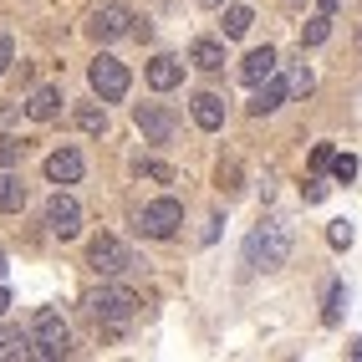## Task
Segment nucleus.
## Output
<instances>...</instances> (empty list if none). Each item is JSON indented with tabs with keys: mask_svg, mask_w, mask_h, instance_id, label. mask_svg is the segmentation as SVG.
I'll list each match as a JSON object with an SVG mask.
<instances>
[{
	"mask_svg": "<svg viewBox=\"0 0 362 362\" xmlns=\"http://www.w3.org/2000/svg\"><path fill=\"white\" fill-rule=\"evenodd\" d=\"M291 250H296V235H291V225H286L281 214L260 220L245 235V265L250 271H281V265L291 260Z\"/></svg>",
	"mask_w": 362,
	"mask_h": 362,
	"instance_id": "nucleus-1",
	"label": "nucleus"
},
{
	"mask_svg": "<svg viewBox=\"0 0 362 362\" xmlns=\"http://www.w3.org/2000/svg\"><path fill=\"white\" fill-rule=\"evenodd\" d=\"M66 347H71V327L62 322V311L41 306V311H36V322H31V357L57 362V357H66Z\"/></svg>",
	"mask_w": 362,
	"mask_h": 362,
	"instance_id": "nucleus-2",
	"label": "nucleus"
},
{
	"mask_svg": "<svg viewBox=\"0 0 362 362\" xmlns=\"http://www.w3.org/2000/svg\"><path fill=\"white\" fill-rule=\"evenodd\" d=\"M179 225H184V204H179L174 194L143 204V214H138V235H148V240H174Z\"/></svg>",
	"mask_w": 362,
	"mask_h": 362,
	"instance_id": "nucleus-3",
	"label": "nucleus"
},
{
	"mask_svg": "<svg viewBox=\"0 0 362 362\" xmlns=\"http://www.w3.org/2000/svg\"><path fill=\"white\" fill-rule=\"evenodd\" d=\"M87 82H92V92H98L103 103H123V98H128V87H133L128 66L117 62V57H98V62L87 66Z\"/></svg>",
	"mask_w": 362,
	"mask_h": 362,
	"instance_id": "nucleus-4",
	"label": "nucleus"
},
{
	"mask_svg": "<svg viewBox=\"0 0 362 362\" xmlns=\"http://www.w3.org/2000/svg\"><path fill=\"white\" fill-rule=\"evenodd\" d=\"M87 306H92V317H98V322L123 327V322H133L138 296L128 291V286H103V291H92V296H87Z\"/></svg>",
	"mask_w": 362,
	"mask_h": 362,
	"instance_id": "nucleus-5",
	"label": "nucleus"
},
{
	"mask_svg": "<svg viewBox=\"0 0 362 362\" xmlns=\"http://www.w3.org/2000/svg\"><path fill=\"white\" fill-rule=\"evenodd\" d=\"M87 265H92V271H98L103 281H117V276H123V271H133V255H128V245H123V240H112V235H98V240H92V250H87Z\"/></svg>",
	"mask_w": 362,
	"mask_h": 362,
	"instance_id": "nucleus-6",
	"label": "nucleus"
},
{
	"mask_svg": "<svg viewBox=\"0 0 362 362\" xmlns=\"http://www.w3.org/2000/svg\"><path fill=\"white\" fill-rule=\"evenodd\" d=\"M46 230H52L57 240H77V235H82V204L57 189L52 204H46Z\"/></svg>",
	"mask_w": 362,
	"mask_h": 362,
	"instance_id": "nucleus-7",
	"label": "nucleus"
},
{
	"mask_svg": "<svg viewBox=\"0 0 362 362\" xmlns=\"http://www.w3.org/2000/svg\"><path fill=\"white\" fill-rule=\"evenodd\" d=\"M133 31V11L128 6H103L98 16L87 21V36L92 41H117V36H128Z\"/></svg>",
	"mask_w": 362,
	"mask_h": 362,
	"instance_id": "nucleus-8",
	"label": "nucleus"
},
{
	"mask_svg": "<svg viewBox=\"0 0 362 362\" xmlns=\"http://www.w3.org/2000/svg\"><path fill=\"white\" fill-rule=\"evenodd\" d=\"M133 123H138V133L148 143H168V138H174V117H168L163 107H153V103L133 107Z\"/></svg>",
	"mask_w": 362,
	"mask_h": 362,
	"instance_id": "nucleus-9",
	"label": "nucleus"
},
{
	"mask_svg": "<svg viewBox=\"0 0 362 362\" xmlns=\"http://www.w3.org/2000/svg\"><path fill=\"white\" fill-rule=\"evenodd\" d=\"M189 112H194V123H199L204 133H220V128H225V98H220V92H194Z\"/></svg>",
	"mask_w": 362,
	"mask_h": 362,
	"instance_id": "nucleus-10",
	"label": "nucleus"
},
{
	"mask_svg": "<svg viewBox=\"0 0 362 362\" xmlns=\"http://www.w3.org/2000/svg\"><path fill=\"white\" fill-rule=\"evenodd\" d=\"M276 66H281L276 46H255V52H250L245 62H240V82H245V87H255V82H265V77H271Z\"/></svg>",
	"mask_w": 362,
	"mask_h": 362,
	"instance_id": "nucleus-11",
	"label": "nucleus"
},
{
	"mask_svg": "<svg viewBox=\"0 0 362 362\" xmlns=\"http://www.w3.org/2000/svg\"><path fill=\"white\" fill-rule=\"evenodd\" d=\"M286 98H291V87H286L281 77H276V71H271V77H265V82H255V98H250V112L255 117H265V112H276Z\"/></svg>",
	"mask_w": 362,
	"mask_h": 362,
	"instance_id": "nucleus-12",
	"label": "nucleus"
},
{
	"mask_svg": "<svg viewBox=\"0 0 362 362\" xmlns=\"http://www.w3.org/2000/svg\"><path fill=\"white\" fill-rule=\"evenodd\" d=\"M143 77H148V87H153V92H174V87L184 82V62H179V57H153Z\"/></svg>",
	"mask_w": 362,
	"mask_h": 362,
	"instance_id": "nucleus-13",
	"label": "nucleus"
},
{
	"mask_svg": "<svg viewBox=\"0 0 362 362\" xmlns=\"http://www.w3.org/2000/svg\"><path fill=\"white\" fill-rule=\"evenodd\" d=\"M46 179L52 184H77L82 179V153L77 148H57L52 158H46Z\"/></svg>",
	"mask_w": 362,
	"mask_h": 362,
	"instance_id": "nucleus-14",
	"label": "nucleus"
},
{
	"mask_svg": "<svg viewBox=\"0 0 362 362\" xmlns=\"http://www.w3.org/2000/svg\"><path fill=\"white\" fill-rule=\"evenodd\" d=\"M62 103H66V98H62V87H36V92H31V103H26V112L36 117V123H52V117L62 112Z\"/></svg>",
	"mask_w": 362,
	"mask_h": 362,
	"instance_id": "nucleus-15",
	"label": "nucleus"
},
{
	"mask_svg": "<svg viewBox=\"0 0 362 362\" xmlns=\"http://www.w3.org/2000/svg\"><path fill=\"white\" fill-rule=\"evenodd\" d=\"M189 62H194L199 71H220L225 66V41H194V46H189Z\"/></svg>",
	"mask_w": 362,
	"mask_h": 362,
	"instance_id": "nucleus-16",
	"label": "nucleus"
},
{
	"mask_svg": "<svg viewBox=\"0 0 362 362\" xmlns=\"http://www.w3.org/2000/svg\"><path fill=\"white\" fill-rule=\"evenodd\" d=\"M0 209H6V214H21V209H26V184H21L11 168H0Z\"/></svg>",
	"mask_w": 362,
	"mask_h": 362,
	"instance_id": "nucleus-17",
	"label": "nucleus"
},
{
	"mask_svg": "<svg viewBox=\"0 0 362 362\" xmlns=\"http://www.w3.org/2000/svg\"><path fill=\"white\" fill-rule=\"evenodd\" d=\"M16 357H31V332L0 327V362H16Z\"/></svg>",
	"mask_w": 362,
	"mask_h": 362,
	"instance_id": "nucleus-18",
	"label": "nucleus"
},
{
	"mask_svg": "<svg viewBox=\"0 0 362 362\" xmlns=\"http://www.w3.org/2000/svg\"><path fill=\"white\" fill-rule=\"evenodd\" d=\"M71 117H77L82 133H107V103H103V107H98V103H82Z\"/></svg>",
	"mask_w": 362,
	"mask_h": 362,
	"instance_id": "nucleus-19",
	"label": "nucleus"
},
{
	"mask_svg": "<svg viewBox=\"0 0 362 362\" xmlns=\"http://www.w3.org/2000/svg\"><path fill=\"white\" fill-rule=\"evenodd\" d=\"M250 21H255V16H250V6H230L220 26H225V36L235 41V36H245V31H250Z\"/></svg>",
	"mask_w": 362,
	"mask_h": 362,
	"instance_id": "nucleus-20",
	"label": "nucleus"
},
{
	"mask_svg": "<svg viewBox=\"0 0 362 362\" xmlns=\"http://www.w3.org/2000/svg\"><path fill=\"white\" fill-rule=\"evenodd\" d=\"M327 31H332V16H322V11H317V21H306V26H301V46H322V41H327Z\"/></svg>",
	"mask_w": 362,
	"mask_h": 362,
	"instance_id": "nucleus-21",
	"label": "nucleus"
},
{
	"mask_svg": "<svg viewBox=\"0 0 362 362\" xmlns=\"http://www.w3.org/2000/svg\"><path fill=\"white\" fill-rule=\"evenodd\" d=\"M342 306H347V286H342V281H332V291H327V327L342 322Z\"/></svg>",
	"mask_w": 362,
	"mask_h": 362,
	"instance_id": "nucleus-22",
	"label": "nucleus"
},
{
	"mask_svg": "<svg viewBox=\"0 0 362 362\" xmlns=\"http://www.w3.org/2000/svg\"><path fill=\"white\" fill-rule=\"evenodd\" d=\"M327 168L337 174V184H352V179H357V158H352V153H332Z\"/></svg>",
	"mask_w": 362,
	"mask_h": 362,
	"instance_id": "nucleus-23",
	"label": "nucleus"
},
{
	"mask_svg": "<svg viewBox=\"0 0 362 362\" xmlns=\"http://www.w3.org/2000/svg\"><path fill=\"white\" fill-rule=\"evenodd\" d=\"M21 158H26V143L21 138H0V168H16Z\"/></svg>",
	"mask_w": 362,
	"mask_h": 362,
	"instance_id": "nucleus-24",
	"label": "nucleus"
},
{
	"mask_svg": "<svg viewBox=\"0 0 362 362\" xmlns=\"http://www.w3.org/2000/svg\"><path fill=\"white\" fill-rule=\"evenodd\" d=\"M327 240H332V250H347L352 240H357V230L347 225V220H332V230H327Z\"/></svg>",
	"mask_w": 362,
	"mask_h": 362,
	"instance_id": "nucleus-25",
	"label": "nucleus"
},
{
	"mask_svg": "<svg viewBox=\"0 0 362 362\" xmlns=\"http://www.w3.org/2000/svg\"><path fill=\"white\" fill-rule=\"evenodd\" d=\"M11 62H16V41H11V31H0V77L11 71Z\"/></svg>",
	"mask_w": 362,
	"mask_h": 362,
	"instance_id": "nucleus-26",
	"label": "nucleus"
},
{
	"mask_svg": "<svg viewBox=\"0 0 362 362\" xmlns=\"http://www.w3.org/2000/svg\"><path fill=\"white\" fill-rule=\"evenodd\" d=\"M301 199H306V204H322V199H327V184H322V179H306V184H301Z\"/></svg>",
	"mask_w": 362,
	"mask_h": 362,
	"instance_id": "nucleus-27",
	"label": "nucleus"
},
{
	"mask_svg": "<svg viewBox=\"0 0 362 362\" xmlns=\"http://www.w3.org/2000/svg\"><path fill=\"white\" fill-rule=\"evenodd\" d=\"M311 82H317V77H311V71H306V62L291 71V82H286V87H291V92H311Z\"/></svg>",
	"mask_w": 362,
	"mask_h": 362,
	"instance_id": "nucleus-28",
	"label": "nucleus"
},
{
	"mask_svg": "<svg viewBox=\"0 0 362 362\" xmlns=\"http://www.w3.org/2000/svg\"><path fill=\"white\" fill-rule=\"evenodd\" d=\"M327 163H332V143H317V153H311V168H317V174H322Z\"/></svg>",
	"mask_w": 362,
	"mask_h": 362,
	"instance_id": "nucleus-29",
	"label": "nucleus"
},
{
	"mask_svg": "<svg viewBox=\"0 0 362 362\" xmlns=\"http://www.w3.org/2000/svg\"><path fill=\"white\" fill-rule=\"evenodd\" d=\"M337 6H342V0H317V11H322V16H337Z\"/></svg>",
	"mask_w": 362,
	"mask_h": 362,
	"instance_id": "nucleus-30",
	"label": "nucleus"
},
{
	"mask_svg": "<svg viewBox=\"0 0 362 362\" xmlns=\"http://www.w3.org/2000/svg\"><path fill=\"white\" fill-rule=\"evenodd\" d=\"M6 306H11V291H6V286H0V317H6Z\"/></svg>",
	"mask_w": 362,
	"mask_h": 362,
	"instance_id": "nucleus-31",
	"label": "nucleus"
},
{
	"mask_svg": "<svg viewBox=\"0 0 362 362\" xmlns=\"http://www.w3.org/2000/svg\"><path fill=\"white\" fill-rule=\"evenodd\" d=\"M0 281H6V250H0Z\"/></svg>",
	"mask_w": 362,
	"mask_h": 362,
	"instance_id": "nucleus-32",
	"label": "nucleus"
},
{
	"mask_svg": "<svg viewBox=\"0 0 362 362\" xmlns=\"http://www.w3.org/2000/svg\"><path fill=\"white\" fill-rule=\"evenodd\" d=\"M199 6H225V0H199Z\"/></svg>",
	"mask_w": 362,
	"mask_h": 362,
	"instance_id": "nucleus-33",
	"label": "nucleus"
}]
</instances>
